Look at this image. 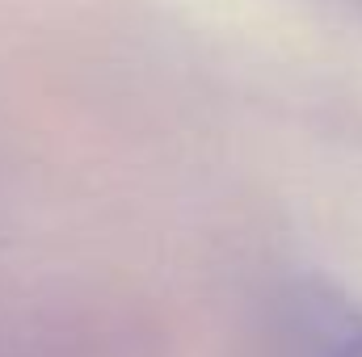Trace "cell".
<instances>
[{"mask_svg": "<svg viewBox=\"0 0 362 357\" xmlns=\"http://www.w3.org/2000/svg\"><path fill=\"white\" fill-rule=\"evenodd\" d=\"M333 357H362V332H354V337H346V341H337V349H333Z\"/></svg>", "mask_w": 362, "mask_h": 357, "instance_id": "1", "label": "cell"}]
</instances>
